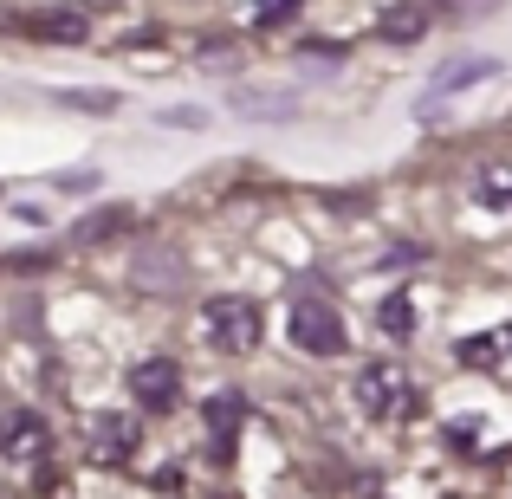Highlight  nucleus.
<instances>
[{
    "label": "nucleus",
    "instance_id": "nucleus-8",
    "mask_svg": "<svg viewBox=\"0 0 512 499\" xmlns=\"http://www.w3.org/2000/svg\"><path fill=\"white\" fill-rule=\"evenodd\" d=\"M46 441V415L39 409H7L0 415V454H33Z\"/></svg>",
    "mask_w": 512,
    "mask_h": 499
},
{
    "label": "nucleus",
    "instance_id": "nucleus-2",
    "mask_svg": "<svg viewBox=\"0 0 512 499\" xmlns=\"http://www.w3.org/2000/svg\"><path fill=\"white\" fill-rule=\"evenodd\" d=\"M286 331H292V344H299L305 357H344V350H350L344 312L325 299V292H299V299H292Z\"/></svg>",
    "mask_w": 512,
    "mask_h": 499
},
{
    "label": "nucleus",
    "instance_id": "nucleus-10",
    "mask_svg": "<svg viewBox=\"0 0 512 499\" xmlns=\"http://www.w3.org/2000/svg\"><path fill=\"white\" fill-rule=\"evenodd\" d=\"M376 325H383V337H396V344L415 337V299L409 292H389V299L376 305Z\"/></svg>",
    "mask_w": 512,
    "mask_h": 499
},
{
    "label": "nucleus",
    "instance_id": "nucleus-3",
    "mask_svg": "<svg viewBox=\"0 0 512 499\" xmlns=\"http://www.w3.org/2000/svg\"><path fill=\"white\" fill-rule=\"evenodd\" d=\"M350 396H357V409L370 415V422H396V415H409V409H415L409 370H402V363H389V357L363 363L357 383H350Z\"/></svg>",
    "mask_w": 512,
    "mask_h": 499
},
{
    "label": "nucleus",
    "instance_id": "nucleus-16",
    "mask_svg": "<svg viewBox=\"0 0 512 499\" xmlns=\"http://www.w3.org/2000/svg\"><path fill=\"white\" fill-rule=\"evenodd\" d=\"M234 111H266V117H286L292 98H260V91H234Z\"/></svg>",
    "mask_w": 512,
    "mask_h": 499
},
{
    "label": "nucleus",
    "instance_id": "nucleus-4",
    "mask_svg": "<svg viewBox=\"0 0 512 499\" xmlns=\"http://www.w3.org/2000/svg\"><path fill=\"white\" fill-rule=\"evenodd\" d=\"M130 396H137V409L169 415L175 402H182V363L175 357H143L137 370H130Z\"/></svg>",
    "mask_w": 512,
    "mask_h": 499
},
{
    "label": "nucleus",
    "instance_id": "nucleus-14",
    "mask_svg": "<svg viewBox=\"0 0 512 499\" xmlns=\"http://www.w3.org/2000/svg\"><path fill=\"white\" fill-rule=\"evenodd\" d=\"M201 415H208V422H214V435H234V428H240V396H208V409H201Z\"/></svg>",
    "mask_w": 512,
    "mask_h": 499
},
{
    "label": "nucleus",
    "instance_id": "nucleus-11",
    "mask_svg": "<svg viewBox=\"0 0 512 499\" xmlns=\"http://www.w3.org/2000/svg\"><path fill=\"white\" fill-rule=\"evenodd\" d=\"M506 344H512V325H500L493 337H467V344L454 350V357H461V363H493V357H500Z\"/></svg>",
    "mask_w": 512,
    "mask_h": 499
},
{
    "label": "nucleus",
    "instance_id": "nucleus-7",
    "mask_svg": "<svg viewBox=\"0 0 512 499\" xmlns=\"http://www.w3.org/2000/svg\"><path fill=\"white\" fill-rule=\"evenodd\" d=\"M26 33H33V39H52V46H85L91 26H85V13H78V7H46V13H33V20H26Z\"/></svg>",
    "mask_w": 512,
    "mask_h": 499
},
{
    "label": "nucleus",
    "instance_id": "nucleus-13",
    "mask_svg": "<svg viewBox=\"0 0 512 499\" xmlns=\"http://www.w3.org/2000/svg\"><path fill=\"white\" fill-rule=\"evenodd\" d=\"M130 221V208H104V214H85V221H78V240H111L117 227Z\"/></svg>",
    "mask_w": 512,
    "mask_h": 499
},
{
    "label": "nucleus",
    "instance_id": "nucleus-18",
    "mask_svg": "<svg viewBox=\"0 0 512 499\" xmlns=\"http://www.w3.org/2000/svg\"><path fill=\"white\" fill-rule=\"evenodd\" d=\"M435 7H461V0H435Z\"/></svg>",
    "mask_w": 512,
    "mask_h": 499
},
{
    "label": "nucleus",
    "instance_id": "nucleus-5",
    "mask_svg": "<svg viewBox=\"0 0 512 499\" xmlns=\"http://www.w3.org/2000/svg\"><path fill=\"white\" fill-rule=\"evenodd\" d=\"M137 415H91V428H85V448H91V461H130L137 454Z\"/></svg>",
    "mask_w": 512,
    "mask_h": 499
},
{
    "label": "nucleus",
    "instance_id": "nucleus-17",
    "mask_svg": "<svg viewBox=\"0 0 512 499\" xmlns=\"http://www.w3.org/2000/svg\"><path fill=\"white\" fill-rule=\"evenodd\" d=\"M65 104H78V111H117V98L111 91H59Z\"/></svg>",
    "mask_w": 512,
    "mask_h": 499
},
{
    "label": "nucleus",
    "instance_id": "nucleus-9",
    "mask_svg": "<svg viewBox=\"0 0 512 499\" xmlns=\"http://www.w3.org/2000/svg\"><path fill=\"white\" fill-rule=\"evenodd\" d=\"M500 65L493 59H454V65H441V78L428 85V98H448V91H467V85H480V78H493Z\"/></svg>",
    "mask_w": 512,
    "mask_h": 499
},
{
    "label": "nucleus",
    "instance_id": "nucleus-12",
    "mask_svg": "<svg viewBox=\"0 0 512 499\" xmlns=\"http://www.w3.org/2000/svg\"><path fill=\"white\" fill-rule=\"evenodd\" d=\"M422 7H389L383 13V39H422Z\"/></svg>",
    "mask_w": 512,
    "mask_h": 499
},
{
    "label": "nucleus",
    "instance_id": "nucleus-15",
    "mask_svg": "<svg viewBox=\"0 0 512 499\" xmlns=\"http://www.w3.org/2000/svg\"><path fill=\"white\" fill-rule=\"evenodd\" d=\"M299 7H305V0H253V26H260V33H273V26H286Z\"/></svg>",
    "mask_w": 512,
    "mask_h": 499
},
{
    "label": "nucleus",
    "instance_id": "nucleus-6",
    "mask_svg": "<svg viewBox=\"0 0 512 499\" xmlns=\"http://www.w3.org/2000/svg\"><path fill=\"white\" fill-rule=\"evenodd\" d=\"M130 273H137V286L175 292V286H182V279H188V260H182V253H175V247H143Z\"/></svg>",
    "mask_w": 512,
    "mask_h": 499
},
{
    "label": "nucleus",
    "instance_id": "nucleus-1",
    "mask_svg": "<svg viewBox=\"0 0 512 499\" xmlns=\"http://www.w3.org/2000/svg\"><path fill=\"white\" fill-rule=\"evenodd\" d=\"M195 331H201V344L221 350V357H253L260 337H266V318H260V305H253L247 292H214V299L201 305Z\"/></svg>",
    "mask_w": 512,
    "mask_h": 499
}]
</instances>
